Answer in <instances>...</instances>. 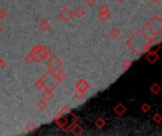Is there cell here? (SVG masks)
I'll return each mask as SVG.
<instances>
[]
</instances>
